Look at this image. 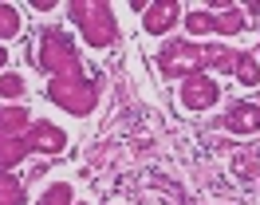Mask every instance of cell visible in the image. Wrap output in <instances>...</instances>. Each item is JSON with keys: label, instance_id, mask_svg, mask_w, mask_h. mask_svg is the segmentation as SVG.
Instances as JSON below:
<instances>
[{"label": "cell", "instance_id": "obj_2", "mask_svg": "<svg viewBox=\"0 0 260 205\" xmlns=\"http://www.w3.org/2000/svg\"><path fill=\"white\" fill-rule=\"evenodd\" d=\"M185 28L193 32V36H205V32H241L244 28V20L241 12H229V16H209V12H189L185 16Z\"/></svg>", "mask_w": 260, "mask_h": 205}, {"label": "cell", "instance_id": "obj_4", "mask_svg": "<svg viewBox=\"0 0 260 205\" xmlns=\"http://www.w3.org/2000/svg\"><path fill=\"white\" fill-rule=\"evenodd\" d=\"M233 75H237V83H244V87H256L260 83V63L252 51H233V67H229Z\"/></svg>", "mask_w": 260, "mask_h": 205}, {"label": "cell", "instance_id": "obj_1", "mask_svg": "<svg viewBox=\"0 0 260 205\" xmlns=\"http://www.w3.org/2000/svg\"><path fill=\"white\" fill-rule=\"evenodd\" d=\"M217 99H221V87L205 75H189L185 87H181V107L185 110H205V107H213Z\"/></svg>", "mask_w": 260, "mask_h": 205}, {"label": "cell", "instance_id": "obj_6", "mask_svg": "<svg viewBox=\"0 0 260 205\" xmlns=\"http://www.w3.org/2000/svg\"><path fill=\"white\" fill-rule=\"evenodd\" d=\"M16 32H20V16H16V8L0 4V36H4V40H12Z\"/></svg>", "mask_w": 260, "mask_h": 205}, {"label": "cell", "instance_id": "obj_7", "mask_svg": "<svg viewBox=\"0 0 260 205\" xmlns=\"http://www.w3.org/2000/svg\"><path fill=\"white\" fill-rule=\"evenodd\" d=\"M0 95H4V99H20V95H24V79L20 75H0Z\"/></svg>", "mask_w": 260, "mask_h": 205}, {"label": "cell", "instance_id": "obj_8", "mask_svg": "<svg viewBox=\"0 0 260 205\" xmlns=\"http://www.w3.org/2000/svg\"><path fill=\"white\" fill-rule=\"evenodd\" d=\"M4 60H8V51H0V63H4Z\"/></svg>", "mask_w": 260, "mask_h": 205}, {"label": "cell", "instance_id": "obj_5", "mask_svg": "<svg viewBox=\"0 0 260 205\" xmlns=\"http://www.w3.org/2000/svg\"><path fill=\"white\" fill-rule=\"evenodd\" d=\"M174 16H178V4H174V0H166V4H158V8H150V12H146V32H150V36L166 32L170 24H174Z\"/></svg>", "mask_w": 260, "mask_h": 205}, {"label": "cell", "instance_id": "obj_3", "mask_svg": "<svg viewBox=\"0 0 260 205\" xmlns=\"http://www.w3.org/2000/svg\"><path fill=\"white\" fill-rule=\"evenodd\" d=\"M225 130H233V134H252V130H260V107L256 103H241V107L225 119Z\"/></svg>", "mask_w": 260, "mask_h": 205}]
</instances>
